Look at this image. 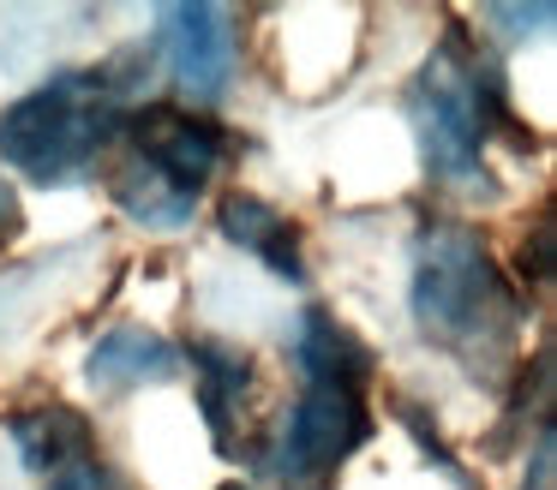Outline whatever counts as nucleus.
<instances>
[{
  "label": "nucleus",
  "instance_id": "nucleus-1",
  "mask_svg": "<svg viewBox=\"0 0 557 490\" xmlns=\"http://www.w3.org/2000/svg\"><path fill=\"white\" fill-rule=\"evenodd\" d=\"M138 66L150 72V54L109 60V66L85 72H54L49 84L25 90L7 114H0V162L25 174L30 186H73L85 179L121 138V120L133 114V96L145 90Z\"/></svg>",
  "mask_w": 557,
  "mask_h": 490
},
{
  "label": "nucleus",
  "instance_id": "nucleus-2",
  "mask_svg": "<svg viewBox=\"0 0 557 490\" xmlns=\"http://www.w3.org/2000/svg\"><path fill=\"white\" fill-rule=\"evenodd\" d=\"M408 305L425 341L468 365H492L516 329V287L504 281L485 239L461 222H432L420 234Z\"/></svg>",
  "mask_w": 557,
  "mask_h": 490
},
{
  "label": "nucleus",
  "instance_id": "nucleus-3",
  "mask_svg": "<svg viewBox=\"0 0 557 490\" xmlns=\"http://www.w3.org/2000/svg\"><path fill=\"white\" fill-rule=\"evenodd\" d=\"M408 120L420 131V155L444 186L456 191H492L485 174V138L497 126H509L504 78L492 60L468 54V48L444 42L420 66L408 90Z\"/></svg>",
  "mask_w": 557,
  "mask_h": 490
},
{
  "label": "nucleus",
  "instance_id": "nucleus-4",
  "mask_svg": "<svg viewBox=\"0 0 557 490\" xmlns=\"http://www.w3.org/2000/svg\"><path fill=\"white\" fill-rule=\"evenodd\" d=\"M372 442V406L360 389L342 382H312L306 377L300 401H294L288 425L276 437L270 473L282 490H330L336 473Z\"/></svg>",
  "mask_w": 557,
  "mask_h": 490
},
{
  "label": "nucleus",
  "instance_id": "nucleus-5",
  "mask_svg": "<svg viewBox=\"0 0 557 490\" xmlns=\"http://www.w3.org/2000/svg\"><path fill=\"white\" fill-rule=\"evenodd\" d=\"M121 143L193 203L222 167V126H210L205 114L174 108V102H138L121 120Z\"/></svg>",
  "mask_w": 557,
  "mask_h": 490
},
{
  "label": "nucleus",
  "instance_id": "nucleus-6",
  "mask_svg": "<svg viewBox=\"0 0 557 490\" xmlns=\"http://www.w3.org/2000/svg\"><path fill=\"white\" fill-rule=\"evenodd\" d=\"M157 54L186 96H222L234 78V18L210 0H174L157 12Z\"/></svg>",
  "mask_w": 557,
  "mask_h": 490
},
{
  "label": "nucleus",
  "instance_id": "nucleus-7",
  "mask_svg": "<svg viewBox=\"0 0 557 490\" xmlns=\"http://www.w3.org/2000/svg\"><path fill=\"white\" fill-rule=\"evenodd\" d=\"M181 370V347L169 335L145 329V323H126V329H109L85 359V377L90 389L102 394H126V389H145V382H169Z\"/></svg>",
  "mask_w": 557,
  "mask_h": 490
},
{
  "label": "nucleus",
  "instance_id": "nucleus-8",
  "mask_svg": "<svg viewBox=\"0 0 557 490\" xmlns=\"http://www.w3.org/2000/svg\"><path fill=\"white\" fill-rule=\"evenodd\" d=\"M216 227H222V239H228V246L252 251L258 263H270V269L282 275V281H306L300 227H294L276 203L258 198V191H228V198L216 203Z\"/></svg>",
  "mask_w": 557,
  "mask_h": 490
},
{
  "label": "nucleus",
  "instance_id": "nucleus-9",
  "mask_svg": "<svg viewBox=\"0 0 557 490\" xmlns=\"http://www.w3.org/2000/svg\"><path fill=\"white\" fill-rule=\"evenodd\" d=\"M294 359H300V370L312 382H342V389H360L377 377V359L372 347L360 341V335L348 329V323L336 317V311H306L300 317V335H294Z\"/></svg>",
  "mask_w": 557,
  "mask_h": 490
},
{
  "label": "nucleus",
  "instance_id": "nucleus-10",
  "mask_svg": "<svg viewBox=\"0 0 557 490\" xmlns=\"http://www.w3.org/2000/svg\"><path fill=\"white\" fill-rule=\"evenodd\" d=\"M7 430H13L18 454H25L30 473H61V466L85 461V454H97V437H90V418L78 413V406L66 401H49V406H30V413H13L7 418Z\"/></svg>",
  "mask_w": 557,
  "mask_h": 490
},
{
  "label": "nucleus",
  "instance_id": "nucleus-11",
  "mask_svg": "<svg viewBox=\"0 0 557 490\" xmlns=\"http://www.w3.org/2000/svg\"><path fill=\"white\" fill-rule=\"evenodd\" d=\"M193 382H198V406L210 418V437L222 454H234V413H240V394L252 382V359L228 341H193Z\"/></svg>",
  "mask_w": 557,
  "mask_h": 490
},
{
  "label": "nucleus",
  "instance_id": "nucleus-12",
  "mask_svg": "<svg viewBox=\"0 0 557 490\" xmlns=\"http://www.w3.org/2000/svg\"><path fill=\"white\" fill-rule=\"evenodd\" d=\"M102 179H109L114 203H121L133 222H145V227H186L193 222V198H181V191H174L157 167L138 162L121 138H114V155L102 162Z\"/></svg>",
  "mask_w": 557,
  "mask_h": 490
},
{
  "label": "nucleus",
  "instance_id": "nucleus-13",
  "mask_svg": "<svg viewBox=\"0 0 557 490\" xmlns=\"http://www.w3.org/2000/svg\"><path fill=\"white\" fill-rule=\"evenodd\" d=\"M42 490H138V485L121 473V466H109V461H97V454H85V461H73V466H61V473L42 478Z\"/></svg>",
  "mask_w": 557,
  "mask_h": 490
},
{
  "label": "nucleus",
  "instance_id": "nucleus-14",
  "mask_svg": "<svg viewBox=\"0 0 557 490\" xmlns=\"http://www.w3.org/2000/svg\"><path fill=\"white\" fill-rule=\"evenodd\" d=\"M396 418H401V425H408V437L420 442V449L432 454L437 466H444V478H456L461 490H473V485H468V473H461V461H456V454H449V442H444V437H437V430H432V413H425V406H413V401H396Z\"/></svg>",
  "mask_w": 557,
  "mask_h": 490
},
{
  "label": "nucleus",
  "instance_id": "nucleus-15",
  "mask_svg": "<svg viewBox=\"0 0 557 490\" xmlns=\"http://www.w3.org/2000/svg\"><path fill=\"white\" fill-rule=\"evenodd\" d=\"M485 18H492L497 30H516V42H528V30H552L557 7L552 0H533V7H485Z\"/></svg>",
  "mask_w": 557,
  "mask_h": 490
},
{
  "label": "nucleus",
  "instance_id": "nucleus-16",
  "mask_svg": "<svg viewBox=\"0 0 557 490\" xmlns=\"http://www.w3.org/2000/svg\"><path fill=\"white\" fill-rule=\"evenodd\" d=\"M557 430L552 425H540L533 430V461H528V473H521V490H557Z\"/></svg>",
  "mask_w": 557,
  "mask_h": 490
},
{
  "label": "nucleus",
  "instance_id": "nucleus-17",
  "mask_svg": "<svg viewBox=\"0 0 557 490\" xmlns=\"http://www.w3.org/2000/svg\"><path fill=\"white\" fill-rule=\"evenodd\" d=\"M25 234V203H18V191H13V179L0 174V251L13 246V239Z\"/></svg>",
  "mask_w": 557,
  "mask_h": 490
},
{
  "label": "nucleus",
  "instance_id": "nucleus-18",
  "mask_svg": "<svg viewBox=\"0 0 557 490\" xmlns=\"http://www.w3.org/2000/svg\"><path fill=\"white\" fill-rule=\"evenodd\" d=\"M216 490H252V485H240V478H228V485H216Z\"/></svg>",
  "mask_w": 557,
  "mask_h": 490
}]
</instances>
